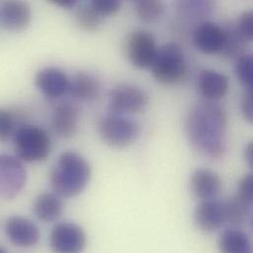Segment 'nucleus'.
Masks as SVG:
<instances>
[{
  "label": "nucleus",
  "mask_w": 253,
  "mask_h": 253,
  "mask_svg": "<svg viewBox=\"0 0 253 253\" xmlns=\"http://www.w3.org/2000/svg\"><path fill=\"white\" fill-rule=\"evenodd\" d=\"M228 115L219 104L201 101L191 107L185 133L191 146L201 155L219 159L227 150Z\"/></svg>",
  "instance_id": "obj_1"
},
{
  "label": "nucleus",
  "mask_w": 253,
  "mask_h": 253,
  "mask_svg": "<svg viewBox=\"0 0 253 253\" xmlns=\"http://www.w3.org/2000/svg\"><path fill=\"white\" fill-rule=\"evenodd\" d=\"M92 169L89 162L79 153H62L54 164L49 180L53 192L62 198H72L82 193L90 182Z\"/></svg>",
  "instance_id": "obj_2"
},
{
  "label": "nucleus",
  "mask_w": 253,
  "mask_h": 253,
  "mask_svg": "<svg viewBox=\"0 0 253 253\" xmlns=\"http://www.w3.org/2000/svg\"><path fill=\"white\" fill-rule=\"evenodd\" d=\"M12 141L16 156L27 163L44 161L52 149L48 132L44 128L34 125H19L12 136Z\"/></svg>",
  "instance_id": "obj_3"
},
{
  "label": "nucleus",
  "mask_w": 253,
  "mask_h": 253,
  "mask_svg": "<svg viewBox=\"0 0 253 253\" xmlns=\"http://www.w3.org/2000/svg\"><path fill=\"white\" fill-rule=\"evenodd\" d=\"M150 69L152 76L159 83H178L187 73V61L182 47L176 42H169L158 47Z\"/></svg>",
  "instance_id": "obj_4"
},
{
  "label": "nucleus",
  "mask_w": 253,
  "mask_h": 253,
  "mask_svg": "<svg viewBox=\"0 0 253 253\" xmlns=\"http://www.w3.org/2000/svg\"><path fill=\"white\" fill-rule=\"evenodd\" d=\"M98 132L106 144L115 148H126L137 140L140 127L131 119L111 113L100 120Z\"/></svg>",
  "instance_id": "obj_5"
},
{
  "label": "nucleus",
  "mask_w": 253,
  "mask_h": 253,
  "mask_svg": "<svg viewBox=\"0 0 253 253\" xmlns=\"http://www.w3.org/2000/svg\"><path fill=\"white\" fill-rule=\"evenodd\" d=\"M149 104L147 92L139 86L121 84L109 96V109L112 114L134 115L146 110Z\"/></svg>",
  "instance_id": "obj_6"
},
{
  "label": "nucleus",
  "mask_w": 253,
  "mask_h": 253,
  "mask_svg": "<svg viewBox=\"0 0 253 253\" xmlns=\"http://www.w3.org/2000/svg\"><path fill=\"white\" fill-rule=\"evenodd\" d=\"M48 243L52 253H83L87 247V236L79 225L61 222L51 229Z\"/></svg>",
  "instance_id": "obj_7"
},
{
  "label": "nucleus",
  "mask_w": 253,
  "mask_h": 253,
  "mask_svg": "<svg viewBox=\"0 0 253 253\" xmlns=\"http://www.w3.org/2000/svg\"><path fill=\"white\" fill-rule=\"evenodd\" d=\"M27 181V170L17 156L0 157V194L6 200L19 195Z\"/></svg>",
  "instance_id": "obj_8"
},
{
  "label": "nucleus",
  "mask_w": 253,
  "mask_h": 253,
  "mask_svg": "<svg viewBox=\"0 0 253 253\" xmlns=\"http://www.w3.org/2000/svg\"><path fill=\"white\" fill-rule=\"evenodd\" d=\"M125 50L128 60L138 68H150L158 47L154 36L146 30H135L127 36Z\"/></svg>",
  "instance_id": "obj_9"
},
{
  "label": "nucleus",
  "mask_w": 253,
  "mask_h": 253,
  "mask_svg": "<svg viewBox=\"0 0 253 253\" xmlns=\"http://www.w3.org/2000/svg\"><path fill=\"white\" fill-rule=\"evenodd\" d=\"M4 231L9 242L21 249L36 247L41 239L38 226L31 220L21 217H10L4 226Z\"/></svg>",
  "instance_id": "obj_10"
},
{
  "label": "nucleus",
  "mask_w": 253,
  "mask_h": 253,
  "mask_svg": "<svg viewBox=\"0 0 253 253\" xmlns=\"http://www.w3.org/2000/svg\"><path fill=\"white\" fill-rule=\"evenodd\" d=\"M193 221L197 229L206 234L220 230L226 224L224 201L203 200L194 209Z\"/></svg>",
  "instance_id": "obj_11"
},
{
  "label": "nucleus",
  "mask_w": 253,
  "mask_h": 253,
  "mask_svg": "<svg viewBox=\"0 0 253 253\" xmlns=\"http://www.w3.org/2000/svg\"><path fill=\"white\" fill-rule=\"evenodd\" d=\"M226 41L224 27L213 22L200 23L193 32V43L195 47L205 54H221Z\"/></svg>",
  "instance_id": "obj_12"
},
{
  "label": "nucleus",
  "mask_w": 253,
  "mask_h": 253,
  "mask_svg": "<svg viewBox=\"0 0 253 253\" xmlns=\"http://www.w3.org/2000/svg\"><path fill=\"white\" fill-rule=\"evenodd\" d=\"M37 89L48 99H57L68 91L69 78L59 68L44 67L35 77Z\"/></svg>",
  "instance_id": "obj_13"
},
{
  "label": "nucleus",
  "mask_w": 253,
  "mask_h": 253,
  "mask_svg": "<svg viewBox=\"0 0 253 253\" xmlns=\"http://www.w3.org/2000/svg\"><path fill=\"white\" fill-rule=\"evenodd\" d=\"M79 121L80 113L77 106L65 102L54 109L51 116V127L58 137L69 139L77 133Z\"/></svg>",
  "instance_id": "obj_14"
},
{
  "label": "nucleus",
  "mask_w": 253,
  "mask_h": 253,
  "mask_svg": "<svg viewBox=\"0 0 253 253\" xmlns=\"http://www.w3.org/2000/svg\"><path fill=\"white\" fill-rule=\"evenodd\" d=\"M30 5L23 1H5L0 7V21L4 29L12 32L25 30L31 23Z\"/></svg>",
  "instance_id": "obj_15"
},
{
  "label": "nucleus",
  "mask_w": 253,
  "mask_h": 253,
  "mask_svg": "<svg viewBox=\"0 0 253 253\" xmlns=\"http://www.w3.org/2000/svg\"><path fill=\"white\" fill-rule=\"evenodd\" d=\"M221 189L222 180L217 172L207 169H199L192 172L190 190L200 201L216 199Z\"/></svg>",
  "instance_id": "obj_16"
},
{
  "label": "nucleus",
  "mask_w": 253,
  "mask_h": 253,
  "mask_svg": "<svg viewBox=\"0 0 253 253\" xmlns=\"http://www.w3.org/2000/svg\"><path fill=\"white\" fill-rule=\"evenodd\" d=\"M198 88L205 101L216 103L227 95L230 88L229 78L216 70L205 69L198 77Z\"/></svg>",
  "instance_id": "obj_17"
},
{
  "label": "nucleus",
  "mask_w": 253,
  "mask_h": 253,
  "mask_svg": "<svg viewBox=\"0 0 253 253\" xmlns=\"http://www.w3.org/2000/svg\"><path fill=\"white\" fill-rule=\"evenodd\" d=\"M101 81L90 72H78L69 79L67 93L75 100L93 102L101 94Z\"/></svg>",
  "instance_id": "obj_18"
},
{
  "label": "nucleus",
  "mask_w": 253,
  "mask_h": 253,
  "mask_svg": "<svg viewBox=\"0 0 253 253\" xmlns=\"http://www.w3.org/2000/svg\"><path fill=\"white\" fill-rule=\"evenodd\" d=\"M62 199L55 192H43L40 194L34 203L36 217L43 223L57 221L64 210Z\"/></svg>",
  "instance_id": "obj_19"
},
{
  "label": "nucleus",
  "mask_w": 253,
  "mask_h": 253,
  "mask_svg": "<svg viewBox=\"0 0 253 253\" xmlns=\"http://www.w3.org/2000/svg\"><path fill=\"white\" fill-rule=\"evenodd\" d=\"M219 253H253V245L250 236L239 228L224 231L218 241Z\"/></svg>",
  "instance_id": "obj_20"
},
{
  "label": "nucleus",
  "mask_w": 253,
  "mask_h": 253,
  "mask_svg": "<svg viewBox=\"0 0 253 253\" xmlns=\"http://www.w3.org/2000/svg\"><path fill=\"white\" fill-rule=\"evenodd\" d=\"M226 223L232 228L243 226L251 218V208L249 204L243 201L237 194L224 201Z\"/></svg>",
  "instance_id": "obj_21"
},
{
  "label": "nucleus",
  "mask_w": 253,
  "mask_h": 253,
  "mask_svg": "<svg viewBox=\"0 0 253 253\" xmlns=\"http://www.w3.org/2000/svg\"><path fill=\"white\" fill-rule=\"evenodd\" d=\"M226 34L225 46L221 55L228 59H238L243 56L248 44V42L239 33L237 26L229 25L224 27Z\"/></svg>",
  "instance_id": "obj_22"
},
{
  "label": "nucleus",
  "mask_w": 253,
  "mask_h": 253,
  "mask_svg": "<svg viewBox=\"0 0 253 253\" xmlns=\"http://www.w3.org/2000/svg\"><path fill=\"white\" fill-rule=\"evenodd\" d=\"M75 19L79 28L89 33L99 31L104 23V18L97 13L90 3L81 5L76 10Z\"/></svg>",
  "instance_id": "obj_23"
},
{
  "label": "nucleus",
  "mask_w": 253,
  "mask_h": 253,
  "mask_svg": "<svg viewBox=\"0 0 253 253\" xmlns=\"http://www.w3.org/2000/svg\"><path fill=\"white\" fill-rule=\"evenodd\" d=\"M137 17L144 23H154L160 20L165 12L164 4L157 0H138L134 3Z\"/></svg>",
  "instance_id": "obj_24"
},
{
  "label": "nucleus",
  "mask_w": 253,
  "mask_h": 253,
  "mask_svg": "<svg viewBox=\"0 0 253 253\" xmlns=\"http://www.w3.org/2000/svg\"><path fill=\"white\" fill-rule=\"evenodd\" d=\"M215 8L212 1H180L177 3L179 14L187 19L196 20L211 14Z\"/></svg>",
  "instance_id": "obj_25"
},
{
  "label": "nucleus",
  "mask_w": 253,
  "mask_h": 253,
  "mask_svg": "<svg viewBox=\"0 0 253 253\" xmlns=\"http://www.w3.org/2000/svg\"><path fill=\"white\" fill-rule=\"evenodd\" d=\"M235 73L247 90L253 89V54L246 53L236 60Z\"/></svg>",
  "instance_id": "obj_26"
},
{
  "label": "nucleus",
  "mask_w": 253,
  "mask_h": 253,
  "mask_svg": "<svg viewBox=\"0 0 253 253\" xmlns=\"http://www.w3.org/2000/svg\"><path fill=\"white\" fill-rule=\"evenodd\" d=\"M16 116L13 112L6 109L0 110V139L1 141H6L12 138L16 128Z\"/></svg>",
  "instance_id": "obj_27"
},
{
  "label": "nucleus",
  "mask_w": 253,
  "mask_h": 253,
  "mask_svg": "<svg viewBox=\"0 0 253 253\" xmlns=\"http://www.w3.org/2000/svg\"><path fill=\"white\" fill-rule=\"evenodd\" d=\"M237 195L247 204L253 206V170L239 180Z\"/></svg>",
  "instance_id": "obj_28"
},
{
  "label": "nucleus",
  "mask_w": 253,
  "mask_h": 253,
  "mask_svg": "<svg viewBox=\"0 0 253 253\" xmlns=\"http://www.w3.org/2000/svg\"><path fill=\"white\" fill-rule=\"evenodd\" d=\"M90 4L104 19L116 15L122 7V2L119 0H93Z\"/></svg>",
  "instance_id": "obj_29"
},
{
  "label": "nucleus",
  "mask_w": 253,
  "mask_h": 253,
  "mask_svg": "<svg viewBox=\"0 0 253 253\" xmlns=\"http://www.w3.org/2000/svg\"><path fill=\"white\" fill-rule=\"evenodd\" d=\"M239 33L247 42L253 41V9L245 11L237 23Z\"/></svg>",
  "instance_id": "obj_30"
},
{
  "label": "nucleus",
  "mask_w": 253,
  "mask_h": 253,
  "mask_svg": "<svg viewBox=\"0 0 253 253\" xmlns=\"http://www.w3.org/2000/svg\"><path fill=\"white\" fill-rule=\"evenodd\" d=\"M241 109L247 122L253 125V89H249L243 96Z\"/></svg>",
  "instance_id": "obj_31"
},
{
  "label": "nucleus",
  "mask_w": 253,
  "mask_h": 253,
  "mask_svg": "<svg viewBox=\"0 0 253 253\" xmlns=\"http://www.w3.org/2000/svg\"><path fill=\"white\" fill-rule=\"evenodd\" d=\"M244 158L247 165L253 170V140L249 142L245 147Z\"/></svg>",
  "instance_id": "obj_32"
},
{
  "label": "nucleus",
  "mask_w": 253,
  "mask_h": 253,
  "mask_svg": "<svg viewBox=\"0 0 253 253\" xmlns=\"http://www.w3.org/2000/svg\"><path fill=\"white\" fill-rule=\"evenodd\" d=\"M49 2L56 6L64 8V9L74 8L75 5L77 4V1H75V0H51Z\"/></svg>",
  "instance_id": "obj_33"
},
{
  "label": "nucleus",
  "mask_w": 253,
  "mask_h": 253,
  "mask_svg": "<svg viewBox=\"0 0 253 253\" xmlns=\"http://www.w3.org/2000/svg\"><path fill=\"white\" fill-rule=\"evenodd\" d=\"M251 227H252V230L253 231V214L251 217Z\"/></svg>",
  "instance_id": "obj_34"
},
{
  "label": "nucleus",
  "mask_w": 253,
  "mask_h": 253,
  "mask_svg": "<svg viewBox=\"0 0 253 253\" xmlns=\"http://www.w3.org/2000/svg\"><path fill=\"white\" fill-rule=\"evenodd\" d=\"M0 253H5V252H4V251H3V250H1V252H0Z\"/></svg>",
  "instance_id": "obj_35"
}]
</instances>
